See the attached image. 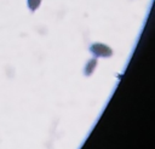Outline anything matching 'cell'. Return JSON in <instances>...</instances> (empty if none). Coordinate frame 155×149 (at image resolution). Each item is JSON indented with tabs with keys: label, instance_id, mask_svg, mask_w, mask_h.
I'll return each instance as SVG.
<instances>
[{
	"label": "cell",
	"instance_id": "cell-1",
	"mask_svg": "<svg viewBox=\"0 0 155 149\" xmlns=\"http://www.w3.org/2000/svg\"><path fill=\"white\" fill-rule=\"evenodd\" d=\"M41 0H28V6L34 11L35 8H38V6L40 5Z\"/></svg>",
	"mask_w": 155,
	"mask_h": 149
}]
</instances>
